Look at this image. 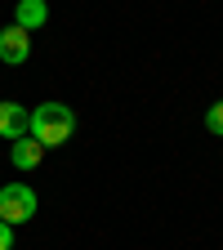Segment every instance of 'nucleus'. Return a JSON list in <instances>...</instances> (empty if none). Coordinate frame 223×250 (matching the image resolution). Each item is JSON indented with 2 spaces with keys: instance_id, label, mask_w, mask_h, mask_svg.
Listing matches in <instances>:
<instances>
[{
  "instance_id": "f257e3e1",
  "label": "nucleus",
  "mask_w": 223,
  "mask_h": 250,
  "mask_svg": "<svg viewBox=\"0 0 223 250\" xmlns=\"http://www.w3.org/2000/svg\"><path fill=\"white\" fill-rule=\"evenodd\" d=\"M72 134H76V112L67 103H41L36 112H31V139H36L45 152L72 143Z\"/></svg>"
},
{
  "instance_id": "f03ea898",
  "label": "nucleus",
  "mask_w": 223,
  "mask_h": 250,
  "mask_svg": "<svg viewBox=\"0 0 223 250\" xmlns=\"http://www.w3.org/2000/svg\"><path fill=\"white\" fill-rule=\"evenodd\" d=\"M0 219L5 224H27V219H36V192H31L27 183H5L0 188Z\"/></svg>"
},
{
  "instance_id": "7ed1b4c3",
  "label": "nucleus",
  "mask_w": 223,
  "mask_h": 250,
  "mask_svg": "<svg viewBox=\"0 0 223 250\" xmlns=\"http://www.w3.org/2000/svg\"><path fill=\"white\" fill-rule=\"evenodd\" d=\"M27 54H31V31H22V27H5L0 31V62L22 67Z\"/></svg>"
},
{
  "instance_id": "20e7f679",
  "label": "nucleus",
  "mask_w": 223,
  "mask_h": 250,
  "mask_svg": "<svg viewBox=\"0 0 223 250\" xmlns=\"http://www.w3.org/2000/svg\"><path fill=\"white\" fill-rule=\"evenodd\" d=\"M0 134L5 139H27L31 134V112L22 107V103H0Z\"/></svg>"
},
{
  "instance_id": "39448f33",
  "label": "nucleus",
  "mask_w": 223,
  "mask_h": 250,
  "mask_svg": "<svg viewBox=\"0 0 223 250\" xmlns=\"http://www.w3.org/2000/svg\"><path fill=\"white\" fill-rule=\"evenodd\" d=\"M45 22H49V5H45V0H18V5H14V27L41 31Z\"/></svg>"
},
{
  "instance_id": "423d86ee",
  "label": "nucleus",
  "mask_w": 223,
  "mask_h": 250,
  "mask_svg": "<svg viewBox=\"0 0 223 250\" xmlns=\"http://www.w3.org/2000/svg\"><path fill=\"white\" fill-rule=\"evenodd\" d=\"M41 156H45V147L31 139V134H27V139H14V166H18V170H36Z\"/></svg>"
},
{
  "instance_id": "0eeeda50",
  "label": "nucleus",
  "mask_w": 223,
  "mask_h": 250,
  "mask_svg": "<svg viewBox=\"0 0 223 250\" xmlns=\"http://www.w3.org/2000/svg\"><path fill=\"white\" fill-rule=\"evenodd\" d=\"M205 130H210V134H219V139H223V99H219V103H214V107H210V112H205Z\"/></svg>"
},
{
  "instance_id": "6e6552de",
  "label": "nucleus",
  "mask_w": 223,
  "mask_h": 250,
  "mask_svg": "<svg viewBox=\"0 0 223 250\" xmlns=\"http://www.w3.org/2000/svg\"><path fill=\"white\" fill-rule=\"evenodd\" d=\"M0 250H14V224L0 219Z\"/></svg>"
}]
</instances>
